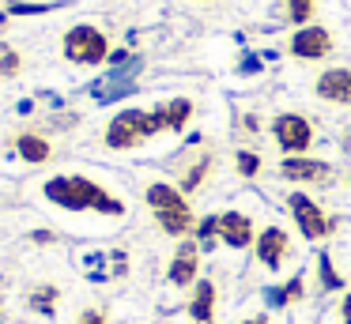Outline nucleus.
Listing matches in <instances>:
<instances>
[{"instance_id":"nucleus-13","label":"nucleus","mask_w":351,"mask_h":324,"mask_svg":"<svg viewBox=\"0 0 351 324\" xmlns=\"http://www.w3.org/2000/svg\"><path fill=\"white\" fill-rule=\"evenodd\" d=\"M313 90H317L321 102L351 105V68H328V72H321Z\"/></svg>"},{"instance_id":"nucleus-5","label":"nucleus","mask_w":351,"mask_h":324,"mask_svg":"<svg viewBox=\"0 0 351 324\" xmlns=\"http://www.w3.org/2000/svg\"><path fill=\"white\" fill-rule=\"evenodd\" d=\"M64 57L76 60V64H102L110 57L106 34L99 27H72L64 34Z\"/></svg>"},{"instance_id":"nucleus-8","label":"nucleus","mask_w":351,"mask_h":324,"mask_svg":"<svg viewBox=\"0 0 351 324\" xmlns=\"http://www.w3.org/2000/svg\"><path fill=\"white\" fill-rule=\"evenodd\" d=\"M167 279H170V286H182V290H189V286L200 279V245H197V238H189V241L178 245V253L170 256Z\"/></svg>"},{"instance_id":"nucleus-2","label":"nucleus","mask_w":351,"mask_h":324,"mask_svg":"<svg viewBox=\"0 0 351 324\" xmlns=\"http://www.w3.org/2000/svg\"><path fill=\"white\" fill-rule=\"evenodd\" d=\"M147 208L155 211V223L162 226V234H170V238H193L197 215H193V208H189L182 188L167 185V181L147 185Z\"/></svg>"},{"instance_id":"nucleus-9","label":"nucleus","mask_w":351,"mask_h":324,"mask_svg":"<svg viewBox=\"0 0 351 324\" xmlns=\"http://www.w3.org/2000/svg\"><path fill=\"white\" fill-rule=\"evenodd\" d=\"M283 181H295V185H328L332 177V166L321 162V158H306V155H287L280 162Z\"/></svg>"},{"instance_id":"nucleus-7","label":"nucleus","mask_w":351,"mask_h":324,"mask_svg":"<svg viewBox=\"0 0 351 324\" xmlns=\"http://www.w3.org/2000/svg\"><path fill=\"white\" fill-rule=\"evenodd\" d=\"M253 253H257V264L265 271H280L283 264L291 260V238H287V230H283V226H265V230L257 234Z\"/></svg>"},{"instance_id":"nucleus-4","label":"nucleus","mask_w":351,"mask_h":324,"mask_svg":"<svg viewBox=\"0 0 351 324\" xmlns=\"http://www.w3.org/2000/svg\"><path fill=\"white\" fill-rule=\"evenodd\" d=\"M287 208H291V219H295L298 234H302L306 241H325L328 234L336 230V219L328 215L317 200H310L306 192H291L287 196Z\"/></svg>"},{"instance_id":"nucleus-10","label":"nucleus","mask_w":351,"mask_h":324,"mask_svg":"<svg viewBox=\"0 0 351 324\" xmlns=\"http://www.w3.org/2000/svg\"><path fill=\"white\" fill-rule=\"evenodd\" d=\"M257 226H253L250 215H242V211H223L219 215V241L227 249H250L257 245Z\"/></svg>"},{"instance_id":"nucleus-17","label":"nucleus","mask_w":351,"mask_h":324,"mask_svg":"<svg viewBox=\"0 0 351 324\" xmlns=\"http://www.w3.org/2000/svg\"><path fill=\"white\" fill-rule=\"evenodd\" d=\"M49 151H53V147H49L42 136H19V155H23L27 162H46Z\"/></svg>"},{"instance_id":"nucleus-11","label":"nucleus","mask_w":351,"mask_h":324,"mask_svg":"<svg viewBox=\"0 0 351 324\" xmlns=\"http://www.w3.org/2000/svg\"><path fill=\"white\" fill-rule=\"evenodd\" d=\"M291 53L298 60H321L332 53V34L325 27H298L291 38Z\"/></svg>"},{"instance_id":"nucleus-19","label":"nucleus","mask_w":351,"mask_h":324,"mask_svg":"<svg viewBox=\"0 0 351 324\" xmlns=\"http://www.w3.org/2000/svg\"><path fill=\"white\" fill-rule=\"evenodd\" d=\"M57 301H61V290H57V286H38V290L31 294V306L38 309V313H57Z\"/></svg>"},{"instance_id":"nucleus-3","label":"nucleus","mask_w":351,"mask_h":324,"mask_svg":"<svg viewBox=\"0 0 351 324\" xmlns=\"http://www.w3.org/2000/svg\"><path fill=\"white\" fill-rule=\"evenodd\" d=\"M155 132H159V125H155L152 110H125V113H117V117L110 121L106 143L114 151H129V147H136V143L152 140Z\"/></svg>"},{"instance_id":"nucleus-12","label":"nucleus","mask_w":351,"mask_h":324,"mask_svg":"<svg viewBox=\"0 0 351 324\" xmlns=\"http://www.w3.org/2000/svg\"><path fill=\"white\" fill-rule=\"evenodd\" d=\"M189 321L193 324H215V309H219V290H215L212 279L200 275L189 290Z\"/></svg>"},{"instance_id":"nucleus-24","label":"nucleus","mask_w":351,"mask_h":324,"mask_svg":"<svg viewBox=\"0 0 351 324\" xmlns=\"http://www.w3.org/2000/svg\"><path fill=\"white\" fill-rule=\"evenodd\" d=\"M76 324H106V316L99 313V309H84V313H80V321Z\"/></svg>"},{"instance_id":"nucleus-18","label":"nucleus","mask_w":351,"mask_h":324,"mask_svg":"<svg viewBox=\"0 0 351 324\" xmlns=\"http://www.w3.org/2000/svg\"><path fill=\"white\" fill-rule=\"evenodd\" d=\"M193 238H197L200 249H212L215 241H219V215H208L197 223V230H193Z\"/></svg>"},{"instance_id":"nucleus-21","label":"nucleus","mask_w":351,"mask_h":324,"mask_svg":"<svg viewBox=\"0 0 351 324\" xmlns=\"http://www.w3.org/2000/svg\"><path fill=\"white\" fill-rule=\"evenodd\" d=\"M280 290H283V309L295 306V301H306V279L295 275V279H287V283H280Z\"/></svg>"},{"instance_id":"nucleus-25","label":"nucleus","mask_w":351,"mask_h":324,"mask_svg":"<svg viewBox=\"0 0 351 324\" xmlns=\"http://www.w3.org/2000/svg\"><path fill=\"white\" fill-rule=\"evenodd\" d=\"M257 68H261L257 57H245V60H242V72H257Z\"/></svg>"},{"instance_id":"nucleus-6","label":"nucleus","mask_w":351,"mask_h":324,"mask_svg":"<svg viewBox=\"0 0 351 324\" xmlns=\"http://www.w3.org/2000/svg\"><path fill=\"white\" fill-rule=\"evenodd\" d=\"M272 136L287 155H302V151H310V143H313V125L302 117V113H280V117L272 121Z\"/></svg>"},{"instance_id":"nucleus-27","label":"nucleus","mask_w":351,"mask_h":324,"mask_svg":"<svg viewBox=\"0 0 351 324\" xmlns=\"http://www.w3.org/2000/svg\"><path fill=\"white\" fill-rule=\"evenodd\" d=\"M348 151H351V132H348Z\"/></svg>"},{"instance_id":"nucleus-14","label":"nucleus","mask_w":351,"mask_h":324,"mask_svg":"<svg viewBox=\"0 0 351 324\" xmlns=\"http://www.w3.org/2000/svg\"><path fill=\"white\" fill-rule=\"evenodd\" d=\"M155 125H159V132H182L185 121L193 117V102L189 98H174V102H162L155 105Z\"/></svg>"},{"instance_id":"nucleus-15","label":"nucleus","mask_w":351,"mask_h":324,"mask_svg":"<svg viewBox=\"0 0 351 324\" xmlns=\"http://www.w3.org/2000/svg\"><path fill=\"white\" fill-rule=\"evenodd\" d=\"M317 283H321V294H340L343 290V271H336V264L328 253H317Z\"/></svg>"},{"instance_id":"nucleus-22","label":"nucleus","mask_w":351,"mask_h":324,"mask_svg":"<svg viewBox=\"0 0 351 324\" xmlns=\"http://www.w3.org/2000/svg\"><path fill=\"white\" fill-rule=\"evenodd\" d=\"M234 166H238L242 177H257V173H261V155H253V151H238Z\"/></svg>"},{"instance_id":"nucleus-1","label":"nucleus","mask_w":351,"mask_h":324,"mask_svg":"<svg viewBox=\"0 0 351 324\" xmlns=\"http://www.w3.org/2000/svg\"><path fill=\"white\" fill-rule=\"evenodd\" d=\"M46 196L53 203L69 211H102V215H121L125 203L117 196H110L102 185H95L91 177H49L46 181Z\"/></svg>"},{"instance_id":"nucleus-23","label":"nucleus","mask_w":351,"mask_h":324,"mask_svg":"<svg viewBox=\"0 0 351 324\" xmlns=\"http://www.w3.org/2000/svg\"><path fill=\"white\" fill-rule=\"evenodd\" d=\"M336 321H340V324H351V290L343 294L340 306H336Z\"/></svg>"},{"instance_id":"nucleus-28","label":"nucleus","mask_w":351,"mask_h":324,"mask_svg":"<svg viewBox=\"0 0 351 324\" xmlns=\"http://www.w3.org/2000/svg\"><path fill=\"white\" fill-rule=\"evenodd\" d=\"M348 188H351V177H348Z\"/></svg>"},{"instance_id":"nucleus-20","label":"nucleus","mask_w":351,"mask_h":324,"mask_svg":"<svg viewBox=\"0 0 351 324\" xmlns=\"http://www.w3.org/2000/svg\"><path fill=\"white\" fill-rule=\"evenodd\" d=\"M310 15H313V0H287V19L295 27H310Z\"/></svg>"},{"instance_id":"nucleus-26","label":"nucleus","mask_w":351,"mask_h":324,"mask_svg":"<svg viewBox=\"0 0 351 324\" xmlns=\"http://www.w3.org/2000/svg\"><path fill=\"white\" fill-rule=\"evenodd\" d=\"M238 324H272V321H268L265 313H257V316H245V321H238Z\"/></svg>"},{"instance_id":"nucleus-16","label":"nucleus","mask_w":351,"mask_h":324,"mask_svg":"<svg viewBox=\"0 0 351 324\" xmlns=\"http://www.w3.org/2000/svg\"><path fill=\"white\" fill-rule=\"evenodd\" d=\"M208 170H212V155H200L197 162L189 166V170H182V177H178V188H182V192H197L200 181L208 177Z\"/></svg>"}]
</instances>
